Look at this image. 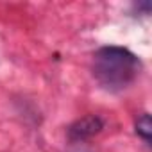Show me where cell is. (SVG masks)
Segmentation results:
<instances>
[{
	"instance_id": "1",
	"label": "cell",
	"mask_w": 152,
	"mask_h": 152,
	"mask_svg": "<svg viewBox=\"0 0 152 152\" xmlns=\"http://www.w3.org/2000/svg\"><path fill=\"white\" fill-rule=\"evenodd\" d=\"M141 72L140 57L125 47H100L91 59V73L100 88L111 93L127 90Z\"/></svg>"
},
{
	"instance_id": "2",
	"label": "cell",
	"mask_w": 152,
	"mask_h": 152,
	"mask_svg": "<svg viewBox=\"0 0 152 152\" xmlns=\"http://www.w3.org/2000/svg\"><path fill=\"white\" fill-rule=\"evenodd\" d=\"M102 129H104V120L99 115H86L79 120H75L68 127L66 138L72 143H83V141L91 140L93 136H97Z\"/></svg>"
},
{
	"instance_id": "3",
	"label": "cell",
	"mask_w": 152,
	"mask_h": 152,
	"mask_svg": "<svg viewBox=\"0 0 152 152\" xmlns=\"http://www.w3.org/2000/svg\"><path fill=\"white\" fill-rule=\"evenodd\" d=\"M136 134L143 140V143L147 147H150V136H152V122H150V115L148 113H141L134 124Z\"/></svg>"
},
{
	"instance_id": "4",
	"label": "cell",
	"mask_w": 152,
	"mask_h": 152,
	"mask_svg": "<svg viewBox=\"0 0 152 152\" xmlns=\"http://www.w3.org/2000/svg\"><path fill=\"white\" fill-rule=\"evenodd\" d=\"M136 9H138V11H143V16H147V15H150L152 4L148 2V0H143V2H138V4H136Z\"/></svg>"
}]
</instances>
